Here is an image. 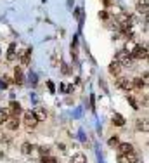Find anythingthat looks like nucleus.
<instances>
[{
  "label": "nucleus",
  "instance_id": "8",
  "mask_svg": "<svg viewBox=\"0 0 149 163\" xmlns=\"http://www.w3.org/2000/svg\"><path fill=\"white\" fill-rule=\"evenodd\" d=\"M14 83H18V85H23L24 83V76H23V71H21V68H14Z\"/></svg>",
  "mask_w": 149,
  "mask_h": 163
},
{
  "label": "nucleus",
  "instance_id": "22",
  "mask_svg": "<svg viewBox=\"0 0 149 163\" xmlns=\"http://www.w3.org/2000/svg\"><path fill=\"white\" fill-rule=\"evenodd\" d=\"M10 83H12V78H10V76H4V78H2V87H4V89H7Z\"/></svg>",
  "mask_w": 149,
  "mask_h": 163
},
{
  "label": "nucleus",
  "instance_id": "28",
  "mask_svg": "<svg viewBox=\"0 0 149 163\" xmlns=\"http://www.w3.org/2000/svg\"><path fill=\"white\" fill-rule=\"evenodd\" d=\"M47 87H49V90L52 92V94L56 92V87H54V83H52V82H47Z\"/></svg>",
  "mask_w": 149,
  "mask_h": 163
},
{
  "label": "nucleus",
  "instance_id": "13",
  "mask_svg": "<svg viewBox=\"0 0 149 163\" xmlns=\"http://www.w3.org/2000/svg\"><path fill=\"white\" fill-rule=\"evenodd\" d=\"M111 120H113V125H116V127H123V125L127 123V122H125V118H123V116H121L120 113H115Z\"/></svg>",
  "mask_w": 149,
  "mask_h": 163
},
{
  "label": "nucleus",
  "instance_id": "14",
  "mask_svg": "<svg viewBox=\"0 0 149 163\" xmlns=\"http://www.w3.org/2000/svg\"><path fill=\"white\" fill-rule=\"evenodd\" d=\"M123 158L127 160V163H139V154L135 153V151H130V153H127Z\"/></svg>",
  "mask_w": 149,
  "mask_h": 163
},
{
  "label": "nucleus",
  "instance_id": "20",
  "mask_svg": "<svg viewBox=\"0 0 149 163\" xmlns=\"http://www.w3.org/2000/svg\"><path fill=\"white\" fill-rule=\"evenodd\" d=\"M108 144H109V148H116V146L120 144V137L118 135H113L109 141H108Z\"/></svg>",
  "mask_w": 149,
  "mask_h": 163
},
{
  "label": "nucleus",
  "instance_id": "18",
  "mask_svg": "<svg viewBox=\"0 0 149 163\" xmlns=\"http://www.w3.org/2000/svg\"><path fill=\"white\" fill-rule=\"evenodd\" d=\"M146 85H148V82H144L142 78H135V80L132 82V87H135V89H139V90H142Z\"/></svg>",
  "mask_w": 149,
  "mask_h": 163
},
{
  "label": "nucleus",
  "instance_id": "6",
  "mask_svg": "<svg viewBox=\"0 0 149 163\" xmlns=\"http://www.w3.org/2000/svg\"><path fill=\"white\" fill-rule=\"evenodd\" d=\"M116 148H118V154H121V156H125L127 153L134 151V146H132V144H128V142H120Z\"/></svg>",
  "mask_w": 149,
  "mask_h": 163
},
{
  "label": "nucleus",
  "instance_id": "30",
  "mask_svg": "<svg viewBox=\"0 0 149 163\" xmlns=\"http://www.w3.org/2000/svg\"><path fill=\"white\" fill-rule=\"evenodd\" d=\"M102 4H104V5H111L113 2H111V0H102Z\"/></svg>",
  "mask_w": 149,
  "mask_h": 163
},
{
  "label": "nucleus",
  "instance_id": "19",
  "mask_svg": "<svg viewBox=\"0 0 149 163\" xmlns=\"http://www.w3.org/2000/svg\"><path fill=\"white\" fill-rule=\"evenodd\" d=\"M7 120H9V113L5 109H0V125H4Z\"/></svg>",
  "mask_w": 149,
  "mask_h": 163
},
{
  "label": "nucleus",
  "instance_id": "29",
  "mask_svg": "<svg viewBox=\"0 0 149 163\" xmlns=\"http://www.w3.org/2000/svg\"><path fill=\"white\" fill-rule=\"evenodd\" d=\"M75 18H76V19H81V9L75 10Z\"/></svg>",
  "mask_w": 149,
  "mask_h": 163
},
{
  "label": "nucleus",
  "instance_id": "9",
  "mask_svg": "<svg viewBox=\"0 0 149 163\" xmlns=\"http://www.w3.org/2000/svg\"><path fill=\"white\" fill-rule=\"evenodd\" d=\"M16 47H18L16 42H12L9 45V49H7V61H14V59H16V56H18V54H16Z\"/></svg>",
  "mask_w": 149,
  "mask_h": 163
},
{
  "label": "nucleus",
  "instance_id": "4",
  "mask_svg": "<svg viewBox=\"0 0 149 163\" xmlns=\"http://www.w3.org/2000/svg\"><path fill=\"white\" fill-rule=\"evenodd\" d=\"M18 56H19L21 64H23V66H28V64H30V59H31V47H24Z\"/></svg>",
  "mask_w": 149,
  "mask_h": 163
},
{
  "label": "nucleus",
  "instance_id": "3",
  "mask_svg": "<svg viewBox=\"0 0 149 163\" xmlns=\"http://www.w3.org/2000/svg\"><path fill=\"white\" fill-rule=\"evenodd\" d=\"M116 62H120V64H125V66H130L132 64V57H130V52L128 51H120L118 54H116Z\"/></svg>",
  "mask_w": 149,
  "mask_h": 163
},
{
  "label": "nucleus",
  "instance_id": "15",
  "mask_svg": "<svg viewBox=\"0 0 149 163\" xmlns=\"http://www.w3.org/2000/svg\"><path fill=\"white\" fill-rule=\"evenodd\" d=\"M33 149H35V146H33L31 142H23L21 144V153L23 154H31Z\"/></svg>",
  "mask_w": 149,
  "mask_h": 163
},
{
  "label": "nucleus",
  "instance_id": "23",
  "mask_svg": "<svg viewBox=\"0 0 149 163\" xmlns=\"http://www.w3.org/2000/svg\"><path fill=\"white\" fill-rule=\"evenodd\" d=\"M38 151H40V154H42V156H49V146H40L38 148Z\"/></svg>",
  "mask_w": 149,
  "mask_h": 163
},
{
  "label": "nucleus",
  "instance_id": "25",
  "mask_svg": "<svg viewBox=\"0 0 149 163\" xmlns=\"http://www.w3.org/2000/svg\"><path fill=\"white\" fill-rule=\"evenodd\" d=\"M40 163H56V160L52 156H42V162Z\"/></svg>",
  "mask_w": 149,
  "mask_h": 163
},
{
  "label": "nucleus",
  "instance_id": "5",
  "mask_svg": "<svg viewBox=\"0 0 149 163\" xmlns=\"http://www.w3.org/2000/svg\"><path fill=\"white\" fill-rule=\"evenodd\" d=\"M9 113L14 116V118H18L21 113H23V108H21V104L18 101H10L9 104Z\"/></svg>",
  "mask_w": 149,
  "mask_h": 163
},
{
  "label": "nucleus",
  "instance_id": "12",
  "mask_svg": "<svg viewBox=\"0 0 149 163\" xmlns=\"http://www.w3.org/2000/svg\"><path fill=\"white\" fill-rule=\"evenodd\" d=\"M33 115H35V118H37L38 122H43V120L47 118V111H45L43 108H37V109L33 111Z\"/></svg>",
  "mask_w": 149,
  "mask_h": 163
},
{
  "label": "nucleus",
  "instance_id": "16",
  "mask_svg": "<svg viewBox=\"0 0 149 163\" xmlns=\"http://www.w3.org/2000/svg\"><path fill=\"white\" fill-rule=\"evenodd\" d=\"M135 7H137V12H140V14H148V0H139Z\"/></svg>",
  "mask_w": 149,
  "mask_h": 163
},
{
  "label": "nucleus",
  "instance_id": "27",
  "mask_svg": "<svg viewBox=\"0 0 149 163\" xmlns=\"http://www.w3.org/2000/svg\"><path fill=\"white\" fill-rule=\"evenodd\" d=\"M99 18H101V19H108V18H109V12H108V10H101Z\"/></svg>",
  "mask_w": 149,
  "mask_h": 163
},
{
  "label": "nucleus",
  "instance_id": "1",
  "mask_svg": "<svg viewBox=\"0 0 149 163\" xmlns=\"http://www.w3.org/2000/svg\"><path fill=\"white\" fill-rule=\"evenodd\" d=\"M23 123H24V127H26L28 130H33V128H37L38 120L35 118L33 111H26V113H24V118H23Z\"/></svg>",
  "mask_w": 149,
  "mask_h": 163
},
{
  "label": "nucleus",
  "instance_id": "26",
  "mask_svg": "<svg viewBox=\"0 0 149 163\" xmlns=\"http://www.w3.org/2000/svg\"><path fill=\"white\" fill-rule=\"evenodd\" d=\"M61 71H62V75H70V66L62 62V64H61Z\"/></svg>",
  "mask_w": 149,
  "mask_h": 163
},
{
  "label": "nucleus",
  "instance_id": "7",
  "mask_svg": "<svg viewBox=\"0 0 149 163\" xmlns=\"http://www.w3.org/2000/svg\"><path fill=\"white\" fill-rule=\"evenodd\" d=\"M116 87H118V89H123V90L134 89V87H132V82H130L128 78H118V80H116Z\"/></svg>",
  "mask_w": 149,
  "mask_h": 163
},
{
  "label": "nucleus",
  "instance_id": "24",
  "mask_svg": "<svg viewBox=\"0 0 149 163\" xmlns=\"http://www.w3.org/2000/svg\"><path fill=\"white\" fill-rule=\"evenodd\" d=\"M128 102H130V106H132L134 109H139V104H137V101L134 99V95H128Z\"/></svg>",
  "mask_w": 149,
  "mask_h": 163
},
{
  "label": "nucleus",
  "instance_id": "17",
  "mask_svg": "<svg viewBox=\"0 0 149 163\" xmlns=\"http://www.w3.org/2000/svg\"><path fill=\"white\" fill-rule=\"evenodd\" d=\"M71 163H87V156L83 153H76L71 158Z\"/></svg>",
  "mask_w": 149,
  "mask_h": 163
},
{
  "label": "nucleus",
  "instance_id": "2",
  "mask_svg": "<svg viewBox=\"0 0 149 163\" xmlns=\"http://www.w3.org/2000/svg\"><path fill=\"white\" fill-rule=\"evenodd\" d=\"M130 57L132 59H148V47H142V45H135L132 52H130Z\"/></svg>",
  "mask_w": 149,
  "mask_h": 163
},
{
  "label": "nucleus",
  "instance_id": "11",
  "mask_svg": "<svg viewBox=\"0 0 149 163\" xmlns=\"http://www.w3.org/2000/svg\"><path fill=\"white\" fill-rule=\"evenodd\" d=\"M5 127H7L9 130H18V127H19V120L12 116V118H9V120L5 122Z\"/></svg>",
  "mask_w": 149,
  "mask_h": 163
},
{
  "label": "nucleus",
  "instance_id": "21",
  "mask_svg": "<svg viewBox=\"0 0 149 163\" xmlns=\"http://www.w3.org/2000/svg\"><path fill=\"white\" fill-rule=\"evenodd\" d=\"M139 128H140V130H144V132H148V130H149L148 118H144V122H142V120H140V122H139Z\"/></svg>",
  "mask_w": 149,
  "mask_h": 163
},
{
  "label": "nucleus",
  "instance_id": "10",
  "mask_svg": "<svg viewBox=\"0 0 149 163\" xmlns=\"http://www.w3.org/2000/svg\"><path fill=\"white\" fill-rule=\"evenodd\" d=\"M108 70H109V73H111V75L118 76L120 73H121V64H120V62H116V61H113V62L109 64V68H108Z\"/></svg>",
  "mask_w": 149,
  "mask_h": 163
}]
</instances>
